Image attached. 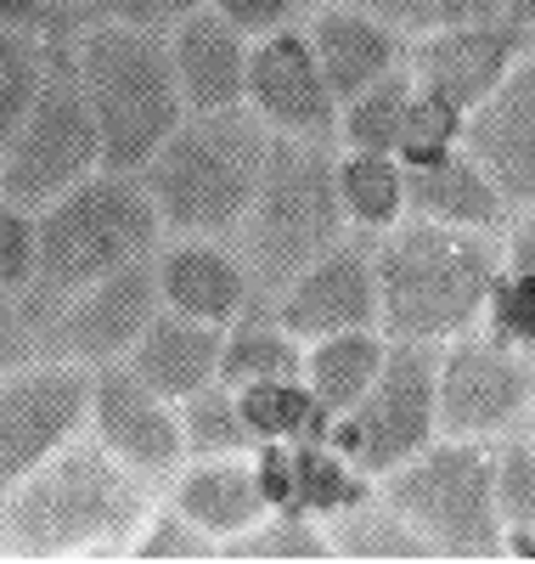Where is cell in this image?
Listing matches in <instances>:
<instances>
[{
	"label": "cell",
	"instance_id": "cell-17",
	"mask_svg": "<svg viewBox=\"0 0 535 564\" xmlns=\"http://www.w3.org/2000/svg\"><path fill=\"white\" fill-rule=\"evenodd\" d=\"M518 40H524L518 23H496V18L434 29V40L417 45V74H423L428 90H440L451 108L468 113L479 97H491V90L502 85Z\"/></svg>",
	"mask_w": 535,
	"mask_h": 564
},
{
	"label": "cell",
	"instance_id": "cell-40",
	"mask_svg": "<svg viewBox=\"0 0 535 564\" xmlns=\"http://www.w3.org/2000/svg\"><path fill=\"white\" fill-rule=\"evenodd\" d=\"M215 12L237 29V34H271L287 23L294 0H215Z\"/></svg>",
	"mask_w": 535,
	"mask_h": 564
},
{
	"label": "cell",
	"instance_id": "cell-16",
	"mask_svg": "<svg viewBox=\"0 0 535 564\" xmlns=\"http://www.w3.org/2000/svg\"><path fill=\"white\" fill-rule=\"evenodd\" d=\"M372 322H378V271H372V249L361 243L338 238L321 260H310L282 289V327L294 339H327Z\"/></svg>",
	"mask_w": 535,
	"mask_h": 564
},
{
	"label": "cell",
	"instance_id": "cell-36",
	"mask_svg": "<svg viewBox=\"0 0 535 564\" xmlns=\"http://www.w3.org/2000/svg\"><path fill=\"white\" fill-rule=\"evenodd\" d=\"M135 558H148V564H175V558L198 564V558H220V542H215L204 525H192L181 508H170V513H159V520L148 525Z\"/></svg>",
	"mask_w": 535,
	"mask_h": 564
},
{
	"label": "cell",
	"instance_id": "cell-21",
	"mask_svg": "<svg viewBox=\"0 0 535 564\" xmlns=\"http://www.w3.org/2000/svg\"><path fill=\"white\" fill-rule=\"evenodd\" d=\"M159 294L170 311L198 316V322H237L242 305H249V271H242L237 254H226L220 243H175L159 254Z\"/></svg>",
	"mask_w": 535,
	"mask_h": 564
},
{
	"label": "cell",
	"instance_id": "cell-9",
	"mask_svg": "<svg viewBox=\"0 0 535 564\" xmlns=\"http://www.w3.org/2000/svg\"><path fill=\"white\" fill-rule=\"evenodd\" d=\"M434 379H440V350L434 339H395L383 350L372 390L345 412L338 446L350 452L361 475H389L395 463L417 457L434 441Z\"/></svg>",
	"mask_w": 535,
	"mask_h": 564
},
{
	"label": "cell",
	"instance_id": "cell-8",
	"mask_svg": "<svg viewBox=\"0 0 535 564\" xmlns=\"http://www.w3.org/2000/svg\"><path fill=\"white\" fill-rule=\"evenodd\" d=\"M90 170H102V135H96L74 57H45L40 97L0 153V198L18 209H45Z\"/></svg>",
	"mask_w": 535,
	"mask_h": 564
},
{
	"label": "cell",
	"instance_id": "cell-5",
	"mask_svg": "<svg viewBox=\"0 0 535 564\" xmlns=\"http://www.w3.org/2000/svg\"><path fill=\"white\" fill-rule=\"evenodd\" d=\"M345 198H338V159L327 141L271 135L254 204L242 215V271L265 294H282L310 260H321L345 238Z\"/></svg>",
	"mask_w": 535,
	"mask_h": 564
},
{
	"label": "cell",
	"instance_id": "cell-39",
	"mask_svg": "<svg viewBox=\"0 0 535 564\" xmlns=\"http://www.w3.org/2000/svg\"><path fill=\"white\" fill-rule=\"evenodd\" d=\"M34 282V220L29 209L0 198V289H29Z\"/></svg>",
	"mask_w": 535,
	"mask_h": 564
},
{
	"label": "cell",
	"instance_id": "cell-13",
	"mask_svg": "<svg viewBox=\"0 0 535 564\" xmlns=\"http://www.w3.org/2000/svg\"><path fill=\"white\" fill-rule=\"evenodd\" d=\"M249 102L276 135L327 141L338 135V102L316 68L310 40L294 29H271L249 52Z\"/></svg>",
	"mask_w": 535,
	"mask_h": 564
},
{
	"label": "cell",
	"instance_id": "cell-23",
	"mask_svg": "<svg viewBox=\"0 0 535 564\" xmlns=\"http://www.w3.org/2000/svg\"><path fill=\"white\" fill-rule=\"evenodd\" d=\"M175 508L192 525H204L209 536H237V531H249L254 520L271 513L260 475L237 457H209L198 468H186L181 486H175Z\"/></svg>",
	"mask_w": 535,
	"mask_h": 564
},
{
	"label": "cell",
	"instance_id": "cell-26",
	"mask_svg": "<svg viewBox=\"0 0 535 564\" xmlns=\"http://www.w3.org/2000/svg\"><path fill=\"white\" fill-rule=\"evenodd\" d=\"M299 350H294V334L276 322H237L231 339L220 345V384H254V379H294L299 372Z\"/></svg>",
	"mask_w": 535,
	"mask_h": 564
},
{
	"label": "cell",
	"instance_id": "cell-24",
	"mask_svg": "<svg viewBox=\"0 0 535 564\" xmlns=\"http://www.w3.org/2000/svg\"><path fill=\"white\" fill-rule=\"evenodd\" d=\"M316 350L299 361L305 379H310V395L327 417H345L378 379L383 367V339L372 334V327H350V334H327V339H310Z\"/></svg>",
	"mask_w": 535,
	"mask_h": 564
},
{
	"label": "cell",
	"instance_id": "cell-47",
	"mask_svg": "<svg viewBox=\"0 0 535 564\" xmlns=\"http://www.w3.org/2000/svg\"><path fill=\"white\" fill-rule=\"evenodd\" d=\"M90 7H102V0H90Z\"/></svg>",
	"mask_w": 535,
	"mask_h": 564
},
{
	"label": "cell",
	"instance_id": "cell-44",
	"mask_svg": "<svg viewBox=\"0 0 535 564\" xmlns=\"http://www.w3.org/2000/svg\"><path fill=\"white\" fill-rule=\"evenodd\" d=\"M513 265L518 271H535V215L513 231Z\"/></svg>",
	"mask_w": 535,
	"mask_h": 564
},
{
	"label": "cell",
	"instance_id": "cell-10",
	"mask_svg": "<svg viewBox=\"0 0 535 564\" xmlns=\"http://www.w3.org/2000/svg\"><path fill=\"white\" fill-rule=\"evenodd\" d=\"M90 417V367L40 361L0 379V491H12L29 468L68 446Z\"/></svg>",
	"mask_w": 535,
	"mask_h": 564
},
{
	"label": "cell",
	"instance_id": "cell-42",
	"mask_svg": "<svg viewBox=\"0 0 535 564\" xmlns=\"http://www.w3.org/2000/svg\"><path fill=\"white\" fill-rule=\"evenodd\" d=\"M260 491H265V502L271 508H294V452H282L276 441L260 452Z\"/></svg>",
	"mask_w": 535,
	"mask_h": 564
},
{
	"label": "cell",
	"instance_id": "cell-43",
	"mask_svg": "<svg viewBox=\"0 0 535 564\" xmlns=\"http://www.w3.org/2000/svg\"><path fill=\"white\" fill-rule=\"evenodd\" d=\"M52 0H0V29H23V23H34Z\"/></svg>",
	"mask_w": 535,
	"mask_h": 564
},
{
	"label": "cell",
	"instance_id": "cell-29",
	"mask_svg": "<svg viewBox=\"0 0 535 564\" xmlns=\"http://www.w3.org/2000/svg\"><path fill=\"white\" fill-rule=\"evenodd\" d=\"M181 435H186V452H198V457H237V452L260 446L237 412V390H226L220 379L181 401Z\"/></svg>",
	"mask_w": 535,
	"mask_h": 564
},
{
	"label": "cell",
	"instance_id": "cell-18",
	"mask_svg": "<svg viewBox=\"0 0 535 564\" xmlns=\"http://www.w3.org/2000/svg\"><path fill=\"white\" fill-rule=\"evenodd\" d=\"M170 63L181 79V102L192 113L237 108L249 97V45L220 12H186L170 40Z\"/></svg>",
	"mask_w": 535,
	"mask_h": 564
},
{
	"label": "cell",
	"instance_id": "cell-30",
	"mask_svg": "<svg viewBox=\"0 0 535 564\" xmlns=\"http://www.w3.org/2000/svg\"><path fill=\"white\" fill-rule=\"evenodd\" d=\"M412 102V79L389 68L383 79H372L361 97L345 102V119H338V135L350 141L356 153H395L401 135V113Z\"/></svg>",
	"mask_w": 535,
	"mask_h": 564
},
{
	"label": "cell",
	"instance_id": "cell-11",
	"mask_svg": "<svg viewBox=\"0 0 535 564\" xmlns=\"http://www.w3.org/2000/svg\"><path fill=\"white\" fill-rule=\"evenodd\" d=\"M535 401V367L518 361L502 339H462L440 356L434 379V423L451 441L496 435Z\"/></svg>",
	"mask_w": 535,
	"mask_h": 564
},
{
	"label": "cell",
	"instance_id": "cell-1",
	"mask_svg": "<svg viewBox=\"0 0 535 564\" xmlns=\"http://www.w3.org/2000/svg\"><path fill=\"white\" fill-rule=\"evenodd\" d=\"M0 497H7V508H0V553H18V558L102 553L124 542L141 520V508H148L135 468L90 441L57 446Z\"/></svg>",
	"mask_w": 535,
	"mask_h": 564
},
{
	"label": "cell",
	"instance_id": "cell-34",
	"mask_svg": "<svg viewBox=\"0 0 535 564\" xmlns=\"http://www.w3.org/2000/svg\"><path fill=\"white\" fill-rule=\"evenodd\" d=\"M361 475L350 463H338L327 446H299L294 452V508H316V513H345L361 502Z\"/></svg>",
	"mask_w": 535,
	"mask_h": 564
},
{
	"label": "cell",
	"instance_id": "cell-14",
	"mask_svg": "<svg viewBox=\"0 0 535 564\" xmlns=\"http://www.w3.org/2000/svg\"><path fill=\"white\" fill-rule=\"evenodd\" d=\"M90 417L102 446L130 463L135 475H170L186 452L181 435V412L175 401H164L159 390H148L135 379V367H113L102 361L90 372Z\"/></svg>",
	"mask_w": 535,
	"mask_h": 564
},
{
	"label": "cell",
	"instance_id": "cell-6",
	"mask_svg": "<svg viewBox=\"0 0 535 564\" xmlns=\"http://www.w3.org/2000/svg\"><path fill=\"white\" fill-rule=\"evenodd\" d=\"M159 231H164L159 204L135 175L90 170L34 220V282L29 289L68 300L90 289L96 276H108L130 260H148L159 249Z\"/></svg>",
	"mask_w": 535,
	"mask_h": 564
},
{
	"label": "cell",
	"instance_id": "cell-45",
	"mask_svg": "<svg viewBox=\"0 0 535 564\" xmlns=\"http://www.w3.org/2000/svg\"><path fill=\"white\" fill-rule=\"evenodd\" d=\"M148 7H159V0H102V12H113V18H141Z\"/></svg>",
	"mask_w": 535,
	"mask_h": 564
},
{
	"label": "cell",
	"instance_id": "cell-19",
	"mask_svg": "<svg viewBox=\"0 0 535 564\" xmlns=\"http://www.w3.org/2000/svg\"><path fill=\"white\" fill-rule=\"evenodd\" d=\"M220 345L226 334L215 322H198V316H181V311H159L148 327H141V339L130 345V367L135 379L159 390L164 401H186L198 395L204 384L220 379Z\"/></svg>",
	"mask_w": 535,
	"mask_h": 564
},
{
	"label": "cell",
	"instance_id": "cell-22",
	"mask_svg": "<svg viewBox=\"0 0 535 564\" xmlns=\"http://www.w3.org/2000/svg\"><path fill=\"white\" fill-rule=\"evenodd\" d=\"M406 204L423 220H440V226H473V231H491L507 220V198L496 193V181L484 175L468 153H446L434 164H406Z\"/></svg>",
	"mask_w": 535,
	"mask_h": 564
},
{
	"label": "cell",
	"instance_id": "cell-2",
	"mask_svg": "<svg viewBox=\"0 0 535 564\" xmlns=\"http://www.w3.org/2000/svg\"><path fill=\"white\" fill-rule=\"evenodd\" d=\"M271 124L249 108H215L181 119L164 148L141 164V186L153 193L159 220L186 238H226L242 226L265 170Z\"/></svg>",
	"mask_w": 535,
	"mask_h": 564
},
{
	"label": "cell",
	"instance_id": "cell-31",
	"mask_svg": "<svg viewBox=\"0 0 535 564\" xmlns=\"http://www.w3.org/2000/svg\"><path fill=\"white\" fill-rule=\"evenodd\" d=\"M327 553H332V542L310 520H299V513H271V520H254L249 531L220 542V558H249V564H265V558L305 564V558H327Z\"/></svg>",
	"mask_w": 535,
	"mask_h": 564
},
{
	"label": "cell",
	"instance_id": "cell-32",
	"mask_svg": "<svg viewBox=\"0 0 535 564\" xmlns=\"http://www.w3.org/2000/svg\"><path fill=\"white\" fill-rule=\"evenodd\" d=\"M457 135H462V108H451L440 90H412V102L401 113V135H395V153L406 164H434V159H446L457 148Z\"/></svg>",
	"mask_w": 535,
	"mask_h": 564
},
{
	"label": "cell",
	"instance_id": "cell-15",
	"mask_svg": "<svg viewBox=\"0 0 535 564\" xmlns=\"http://www.w3.org/2000/svg\"><path fill=\"white\" fill-rule=\"evenodd\" d=\"M462 141L507 204H535V57L468 108Z\"/></svg>",
	"mask_w": 535,
	"mask_h": 564
},
{
	"label": "cell",
	"instance_id": "cell-4",
	"mask_svg": "<svg viewBox=\"0 0 535 564\" xmlns=\"http://www.w3.org/2000/svg\"><path fill=\"white\" fill-rule=\"evenodd\" d=\"M378 322L389 339H451L484 311L496 282V249L473 226L406 220L372 254Z\"/></svg>",
	"mask_w": 535,
	"mask_h": 564
},
{
	"label": "cell",
	"instance_id": "cell-27",
	"mask_svg": "<svg viewBox=\"0 0 535 564\" xmlns=\"http://www.w3.org/2000/svg\"><path fill=\"white\" fill-rule=\"evenodd\" d=\"M338 198L356 226H395L406 204V181L395 153H350L338 164Z\"/></svg>",
	"mask_w": 535,
	"mask_h": 564
},
{
	"label": "cell",
	"instance_id": "cell-38",
	"mask_svg": "<svg viewBox=\"0 0 535 564\" xmlns=\"http://www.w3.org/2000/svg\"><path fill=\"white\" fill-rule=\"evenodd\" d=\"M484 305L496 311V339L502 345H535V271L513 265V276H496Z\"/></svg>",
	"mask_w": 535,
	"mask_h": 564
},
{
	"label": "cell",
	"instance_id": "cell-25",
	"mask_svg": "<svg viewBox=\"0 0 535 564\" xmlns=\"http://www.w3.org/2000/svg\"><path fill=\"white\" fill-rule=\"evenodd\" d=\"M332 553L338 558H367V564H406V558H440V547H434L417 525H406L395 508H345L327 531Z\"/></svg>",
	"mask_w": 535,
	"mask_h": 564
},
{
	"label": "cell",
	"instance_id": "cell-7",
	"mask_svg": "<svg viewBox=\"0 0 535 564\" xmlns=\"http://www.w3.org/2000/svg\"><path fill=\"white\" fill-rule=\"evenodd\" d=\"M491 457L479 446H423L417 457L395 463L383 475V502L417 525L440 558H491L502 553V513H496V480Z\"/></svg>",
	"mask_w": 535,
	"mask_h": 564
},
{
	"label": "cell",
	"instance_id": "cell-35",
	"mask_svg": "<svg viewBox=\"0 0 535 564\" xmlns=\"http://www.w3.org/2000/svg\"><path fill=\"white\" fill-rule=\"evenodd\" d=\"M372 12L378 23H406V29H451V23H479L496 18L502 0H350Z\"/></svg>",
	"mask_w": 535,
	"mask_h": 564
},
{
	"label": "cell",
	"instance_id": "cell-33",
	"mask_svg": "<svg viewBox=\"0 0 535 564\" xmlns=\"http://www.w3.org/2000/svg\"><path fill=\"white\" fill-rule=\"evenodd\" d=\"M40 79H45V52L29 34L0 29V153H7V141L23 124V113L34 108Z\"/></svg>",
	"mask_w": 535,
	"mask_h": 564
},
{
	"label": "cell",
	"instance_id": "cell-28",
	"mask_svg": "<svg viewBox=\"0 0 535 564\" xmlns=\"http://www.w3.org/2000/svg\"><path fill=\"white\" fill-rule=\"evenodd\" d=\"M237 412L254 430V441H287V435H310L321 423V406L305 384L294 379H254L237 384Z\"/></svg>",
	"mask_w": 535,
	"mask_h": 564
},
{
	"label": "cell",
	"instance_id": "cell-3",
	"mask_svg": "<svg viewBox=\"0 0 535 564\" xmlns=\"http://www.w3.org/2000/svg\"><path fill=\"white\" fill-rule=\"evenodd\" d=\"M74 74L90 102L96 135H102V170L135 175L186 119L170 40L135 18L96 23L74 52Z\"/></svg>",
	"mask_w": 535,
	"mask_h": 564
},
{
	"label": "cell",
	"instance_id": "cell-46",
	"mask_svg": "<svg viewBox=\"0 0 535 564\" xmlns=\"http://www.w3.org/2000/svg\"><path fill=\"white\" fill-rule=\"evenodd\" d=\"M513 553H524V558H535V536H524V531H518V536H513Z\"/></svg>",
	"mask_w": 535,
	"mask_h": 564
},
{
	"label": "cell",
	"instance_id": "cell-12",
	"mask_svg": "<svg viewBox=\"0 0 535 564\" xmlns=\"http://www.w3.org/2000/svg\"><path fill=\"white\" fill-rule=\"evenodd\" d=\"M164 311V294H159V265L153 254L148 260H130L108 276H96L90 289L68 294L57 322L45 327V339H52L68 361H85V367H102L113 356H124L141 327Z\"/></svg>",
	"mask_w": 535,
	"mask_h": 564
},
{
	"label": "cell",
	"instance_id": "cell-20",
	"mask_svg": "<svg viewBox=\"0 0 535 564\" xmlns=\"http://www.w3.org/2000/svg\"><path fill=\"white\" fill-rule=\"evenodd\" d=\"M305 40H310V52H316V68H321V79L332 90V102L361 97V90L372 79H383L389 68H395V57H401L395 29L378 23L361 7H327V12H316V23H310Z\"/></svg>",
	"mask_w": 535,
	"mask_h": 564
},
{
	"label": "cell",
	"instance_id": "cell-37",
	"mask_svg": "<svg viewBox=\"0 0 535 564\" xmlns=\"http://www.w3.org/2000/svg\"><path fill=\"white\" fill-rule=\"evenodd\" d=\"M496 480V513L518 531H535V446H507L491 468Z\"/></svg>",
	"mask_w": 535,
	"mask_h": 564
},
{
	"label": "cell",
	"instance_id": "cell-41",
	"mask_svg": "<svg viewBox=\"0 0 535 564\" xmlns=\"http://www.w3.org/2000/svg\"><path fill=\"white\" fill-rule=\"evenodd\" d=\"M29 356H34V327H29V316L7 300V289H0V372L23 367Z\"/></svg>",
	"mask_w": 535,
	"mask_h": 564
}]
</instances>
